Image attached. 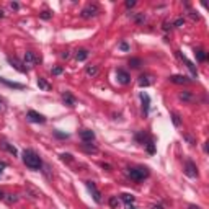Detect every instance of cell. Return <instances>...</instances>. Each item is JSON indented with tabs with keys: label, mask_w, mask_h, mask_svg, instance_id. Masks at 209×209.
I'll return each instance as SVG.
<instances>
[{
	"label": "cell",
	"mask_w": 209,
	"mask_h": 209,
	"mask_svg": "<svg viewBox=\"0 0 209 209\" xmlns=\"http://www.w3.org/2000/svg\"><path fill=\"white\" fill-rule=\"evenodd\" d=\"M2 149H5L7 152H10L12 155H18V150L13 147V146H10L8 142H2Z\"/></svg>",
	"instance_id": "cell-16"
},
{
	"label": "cell",
	"mask_w": 209,
	"mask_h": 209,
	"mask_svg": "<svg viewBox=\"0 0 209 209\" xmlns=\"http://www.w3.org/2000/svg\"><path fill=\"white\" fill-rule=\"evenodd\" d=\"M185 139H186V141H188L190 144H194V141H193V139L190 137V136H185Z\"/></svg>",
	"instance_id": "cell-41"
},
{
	"label": "cell",
	"mask_w": 209,
	"mask_h": 209,
	"mask_svg": "<svg viewBox=\"0 0 209 209\" xmlns=\"http://www.w3.org/2000/svg\"><path fill=\"white\" fill-rule=\"evenodd\" d=\"M39 59L34 56V52H31V51H26V54H25V66H33V64H36Z\"/></svg>",
	"instance_id": "cell-12"
},
{
	"label": "cell",
	"mask_w": 209,
	"mask_h": 209,
	"mask_svg": "<svg viewBox=\"0 0 209 209\" xmlns=\"http://www.w3.org/2000/svg\"><path fill=\"white\" fill-rule=\"evenodd\" d=\"M61 57H62V59H69V57H70V52H69V51L62 52V54H61Z\"/></svg>",
	"instance_id": "cell-38"
},
{
	"label": "cell",
	"mask_w": 209,
	"mask_h": 209,
	"mask_svg": "<svg viewBox=\"0 0 209 209\" xmlns=\"http://www.w3.org/2000/svg\"><path fill=\"white\" fill-rule=\"evenodd\" d=\"M185 173L188 175L190 178H196L198 177V168H196V165H194L191 160H186V163H185Z\"/></svg>",
	"instance_id": "cell-5"
},
{
	"label": "cell",
	"mask_w": 209,
	"mask_h": 209,
	"mask_svg": "<svg viewBox=\"0 0 209 209\" xmlns=\"http://www.w3.org/2000/svg\"><path fill=\"white\" fill-rule=\"evenodd\" d=\"M134 5H136L134 0H127V2H126V8H132Z\"/></svg>",
	"instance_id": "cell-35"
},
{
	"label": "cell",
	"mask_w": 209,
	"mask_h": 209,
	"mask_svg": "<svg viewBox=\"0 0 209 209\" xmlns=\"http://www.w3.org/2000/svg\"><path fill=\"white\" fill-rule=\"evenodd\" d=\"M97 15H98V7L97 5H87L82 10V17L83 18H92V17H97Z\"/></svg>",
	"instance_id": "cell-6"
},
{
	"label": "cell",
	"mask_w": 209,
	"mask_h": 209,
	"mask_svg": "<svg viewBox=\"0 0 209 209\" xmlns=\"http://www.w3.org/2000/svg\"><path fill=\"white\" fill-rule=\"evenodd\" d=\"M10 7H12L13 10H18V8H20V5H18L17 2H12V3H10Z\"/></svg>",
	"instance_id": "cell-39"
},
{
	"label": "cell",
	"mask_w": 209,
	"mask_h": 209,
	"mask_svg": "<svg viewBox=\"0 0 209 209\" xmlns=\"http://www.w3.org/2000/svg\"><path fill=\"white\" fill-rule=\"evenodd\" d=\"M119 198H121L122 203H126V204H132V203H134V199H136L131 193H122Z\"/></svg>",
	"instance_id": "cell-14"
},
{
	"label": "cell",
	"mask_w": 209,
	"mask_h": 209,
	"mask_svg": "<svg viewBox=\"0 0 209 209\" xmlns=\"http://www.w3.org/2000/svg\"><path fill=\"white\" fill-rule=\"evenodd\" d=\"M5 110V106H3V103H2V100H0V111H3Z\"/></svg>",
	"instance_id": "cell-43"
},
{
	"label": "cell",
	"mask_w": 209,
	"mask_h": 209,
	"mask_svg": "<svg viewBox=\"0 0 209 209\" xmlns=\"http://www.w3.org/2000/svg\"><path fill=\"white\" fill-rule=\"evenodd\" d=\"M146 147H147V150H149V154H154V152H155V147H154V141H152V139L147 141Z\"/></svg>",
	"instance_id": "cell-26"
},
{
	"label": "cell",
	"mask_w": 209,
	"mask_h": 209,
	"mask_svg": "<svg viewBox=\"0 0 209 209\" xmlns=\"http://www.w3.org/2000/svg\"><path fill=\"white\" fill-rule=\"evenodd\" d=\"M129 177H131L132 180H136V182H142L144 178L149 177V170L144 168V167H139V168H129Z\"/></svg>",
	"instance_id": "cell-2"
},
{
	"label": "cell",
	"mask_w": 209,
	"mask_h": 209,
	"mask_svg": "<svg viewBox=\"0 0 209 209\" xmlns=\"http://www.w3.org/2000/svg\"><path fill=\"white\" fill-rule=\"evenodd\" d=\"M172 119H173V124H175V126H180V124H182V121H180V116H178V114H173V116H172Z\"/></svg>",
	"instance_id": "cell-30"
},
{
	"label": "cell",
	"mask_w": 209,
	"mask_h": 209,
	"mask_svg": "<svg viewBox=\"0 0 209 209\" xmlns=\"http://www.w3.org/2000/svg\"><path fill=\"white\" fill-rule=\"evenodd\" d=\"M0 18H3V10H0Z\"/></svg>",
	"instance_id": "cell-46"
},
{
	"label": "cell",
	"mask_w": 209,
	"mask_h": 209,
	"mask_svg": "<svg viewBox=\"0 0 209 209\" xmlns=\"http://www.w3.org/2000/svg\"><path fill=\"white\" fill-rule=\"evenodd\" d=\"M83 149H85V150H87V152H93V154H95V152H97V150H98V149H97L95 146H90V144H87V142H85V144H83Z\"/></svg>",
	"instance_id": "cell-28"
},
{
	"label": "cell",
	"mask_w": 209,
	"mask_h": 209,
	"mask_svg": "<svg viewBox=\"0 0 209 209\" xmlns=\"http://www.w3.org/2000/svg\"><path fill=\"white\" fill-rule=\"evenodd\" d=\"M129 66H131L132 69H139V67H141V59H137V57H132V59H129Z\"/></svg>",
	"instance_id": "cell-22"
},
{
	"label": "cell",
	"mask_w": 209,
	"mask_h": 209,
	"mask_svg": "<svg viewBox=\"0 0 209 209\" xmlns=\"http://www.w3.org/2000/svg\"><path fill=\"white\" fill-rule=\"evenodd\" d=\"M51 17H52L51 12H42V13H41V18H42V20H49Z\"/></svg>",
	"instance_id": "cell-31"
},
{
	"label": "cell",
	"mask_w": 209,
	"mask_h": 209,
	"mask_svg": "<svg viewBox=\"0 0 209 209\" xmlns=\"http://www.w3.org/2000/svg\"><path fill=\"white\" fill-rule=\"evenodd\" d=\"M26 118L30 119L31 122H38V124H44L46 122V118L42 116V114H39V113H36L34 110H30L26 113Z\"/></svg>",
	"instance_id": "cell-3"
},
{
	"label": "cell",
	"mask_w": 209,
	"mask_h": 209,
	"mask_svg": "<svg viewBox=\"0 0 209 209\" xmlns=\"http://www.w3.org/2000/svg\"><path fill=\"white\" fill-rule=\"evenodd\" d=\"M38 87L42 90H49V85L44 82V78H38Z\"/></svg>",
	"instance_id": "cell-27"
},
{
	"label": "cell",
	"mask_w": 209,
	"mask_h": 209,
	"mask_svg": "<svg viewBox=\"0 0 209 209\" xmlns=\"http://www.w3.org/2000/svg\"><path fill=\"white\" fill-rule=\"evenodd\" d=\"M85 74H87L88 77H97L98 75V67L97 66H88L87 69H85Z\"/></svg>",
	"instance_id": "cell-17"
},
{
	"label": "cell",
	"mask_w": 209,
	"mask_h": 209,
	"mask_svg": "<svg viewBox=\"0 0 209 209\" xmlns=\"http://www.w3.org/2000/svg\"><path fill=\"white\" fill-rule=\"evenodd\" d=\"M194 54H196V57H198V61H199V62H204V61H206V52L203 51V49H198V51L194 52Z\"/></svg>",
	"instance_id": "cell-24"
},
{
	"label": "cell",
	"mask_w": 209,
	"mask_h": 209,
	"mask_svg": "<svg viewBox=\"0 0 209 209\" xmlns=\"http://www.w3.org/2000/svg\"><path fill=\"white\" fill-rule=\"evenodd\" d=\"M116 77H118V82L122 83V85H127L129 82H131V75H129L126 70H122V69H118Z\"/></svg>",
	"instance_id": "cell-7"
},
{
	"label": "cell",
	"mask_w": 209,
	"mask_h": 209,
	"mask_svg": "<svg viewBox=\"0 0 209 209\" xmlns=\"http://www.w3.org/2000/svg\"><path fill=\"white\" fill-rule=\"evenodd\" d=\"M85 186H87L88 191L92 193V196H93V199H95V203H102V194H100V191H98V188L95 186V183H93V182H85Z\"/></svg>",
	"instance_id": "cell-4"
},
{
	"label": "cell",
	"mask_w": 209,
	"mask_h": 209,
	"mask_svg": "<svg viewBox=\"0 0 209 209\" xmlns=\"http://www.w3.org/2000/svg\"><path fill=\"white\" fill-rule=\"evenodd\" d=\"M108 203H110V206H111V207H114V209H118V206H119V201H118V198H116V196H111Z\"/></svg>",
	"instance_id": "cell-25"
},
{
	"label": "cell",
	"mask_w": 209,
	"mask_h": 209,
	"mask_svg": "<svg viewBox=\"0 0 209 209\" xmlns=\"http://www.w3.org/2000/svg\"><path fill=\"white\" fill-rule=\"evenodd\" d=\"M141 100H142V103H144V113H149V97L146 95V93H142L141 95Z\"/></svg>",
	"instance_id": "cell-19"
},
{
	"label": "cell",
	"mask_w": 209,
	"mask_h": 209,
	"mask_svg": "<svg viewBox=\"0 0 209 209\" xmlns=\"http://www.w3.org/2000/svg\"><path fill=\"white\" fill-rule=\"evenodd\" d=\"M3 196H5V194H3L2 191H0V199H3Z\"/></svg>",
	"instance_id": "cell-45"
},
{
	"label": "cell",
	"mask_w": 209,
	"mask_h": 209,
	"mask_svg": "<svg viewBox=\"0 0 209 209\" xmlns=\"http://www.w3.org/2000/svg\"><path fill=\"white\" fill-rule=\"evenodd\" d=\"M0 83L7 85V87H12V88H17V90H21V88H25V85H21V83H17V82H10V80H5V78H2V77H0Z\"/></svg>",
	"instance_id": "cell-13"
},
{
	"label": "cell",
	"mask_w": 209,
	"mask_h": 209,
	"mask_svg": "<svg viewBox=\"0 0 209 209\" xmlns=\"http://www.w3.org/2000/svg\"><path fill=\"white\" fill-rule=\"evenodd\" d=\"M127 209H137V207H134L132 204H127Z\"/></svg>",
	"instance_id": "cell-44"
},
{
	"label": "cell",
	"mask_w": 209,
	"mask_h": 209,
	"mask_svg": "<svg viewBox=\"0 0 209 209\" xmlns=\"http://www.w3.org/2000/svg\"><path fill=\"white\" fill-rule=\"evenodd\" d=\"M178 57H180V59H183V61H185L186 67H188V69L191 70V74H193V75H196V69H194V66H193V64H191V62H190L188 59H186V57H185L183 54H178Z\"/></svg>",
	"instance_id": "cell-18"
},
{
	"label": "cell",
	"mask_w": 209,
	"mask_h": 209,
	"mask_svg": "<svg viewBox=\"0 0 209 209\" xmlns=\"http://www.w3.org/2000/svg\"><path fill=\"white\" fill-rule=\"evenodd\" d=\"M170 82L177 85H185V83H190L191 80L186 75H170Z\"/></svg>",
	"instance_id": "cell-10"
},
{
	"label": "cell",
	"mask_w": 209,
	"mask_h": 209,
	"mask_svg": "<svg viewBox=\"0 0 209 209\" xmlns=\"http://www.w3.org/2000/svg\"><path fill=\"white\" fill-rule=\"evenodd\" d=\"M62 100H64V103H66L67 106H70V108H74L77 105V100H75V97L72 95L70 92H64L62 93Z\"/></svg>",
	"instance_id": "cell-9"
},
{
	"label": "cell",
	"mask_w": 209,
	"mask_h": 209,
	"mask_svg": "<svg viewBox=\"0 0 209 209\" xmlns=\"http://www.w3.org/2000/svg\"><path fill=\"white\" fill-rule=\"evenodd\" d=\"M139 85H141V87H149V85H150L149 77L147 75H141L139 77Z\"/></svg>",
	"instance_id": "cell-21"
},
{
	"label": "cell",
	"mask_w": 209,
	"mask_h": 209,
	"mask_svg": "<svg viewBox=\"0 0 209 209\" xmlns=\"http://www.w3.org/2000/svg\"><path fill=\"white\" fill-rule=\"evenodd\" d=\"M5 167H7V163H5V162H0V175H2V172H3Z\"/></svg>",
	"instance_id": "cell-40"
},
{
	"label": "cell",
	"mask_w": 209,
	"mask_h": 209,
	"mask_svg": "<svg viewBox=\"0 0 209 209\" xmlns=\"http://www.w3.org/2000/svg\"><path fill=\"white\" fill-rule=\"evenodd\" d=\"M180 100H185V102H191V100H193L191 92H182V93H180Z\"/></svg>",
	"instance_id": "cell-23"
},
{
	"label": "cell",
	"mask_w": 209,
	"mask_h": 209,
	"mask_svg": "<svg viewBox=\"0 0 209 209\" xmlns=\"http://www.w3.org/2000/svg\"><path fill=\"white\" fill-rule=\"evenodd\" d=\"M28 190H30V193L33 194V198H38V196H41V191H39V190H34L33 186H30V185H28Z\"/></svg>",
	"instance_id": "cell-29"
},
{
	"label": "cell",
	"mask_w": 209,
	"mask_h": 209,
	"mask_svg": "<svg viewBox=\"0 0 209 209\" xmlns=\"http://www.w3.org/2000/svg\"><path fill=\"white\" fill-rule=\"evenodd\" d=\"M80 139L83 142H92V141H95V132L92 131V129H82L80 132Z\"/></svg>",
	"instance_id": "cell-8"
},
{
	"label": "cell",
	"mask_w": 209,
	"mask_h": 209,
	"mask_svg": "<svg viewBox=\"0 0 209 209\" xmlns=\"http://www.w3.org/2000/svg\"><path fill=\"white\" fill-rule=\"evenodd\" d=\"M152 209H163L160 204H155V206H152Z\"/></svg>",
	"instance_id": "cell-42"
},
{
	"label": "cell",
	"mask_w": 209,
	"mask_h": 209,
	"mask_svg": "<svg viewBox=\"0 0 209 209\" xmlns=\"http://www.w3.org/2000/svg\"><path fill=\"white\" fill-rule=\"evenodd\" d=\"M3 199H5L8 204H12V203H17V201H18V196H17V194H5Z\"/></svg>",
	"instance_id": "cell-20"
},
{
	"label": "cell",
	"mask_w": 209,
	"mask_h": 209,
	"mask_svg": "<svg viewBox=\"0 0 209 209\" xmlns=\"http://www.w3.org/2000/svg\"><path fill=\"white\" fill-rule=\"evenodd\" d=\"M61 158H62V160L70 162V160H72V155H70V154H62V155H61Z\"/></svg>",
	"instance_id": "cell-32"
},
{
	"label": "cell",
	"mask_w": 209,
	"mask_h": 209,
	"mask_svg": "<svg viewBox=\"0 0 209 209\" xmlns=\"http://www.w3.org/2000/svg\"><path fill=\"white\" fill-rule=\"evenodd\" d=\"M52 74H54V75H61V74H62V69H61V67H54V69H52Z\"/></svg>",
	"instance_id": "cell-34"
},
{
	"label": "cell",
	"mask_w": 209,
	"mask_h": 209,
	"mask_svg": "<svg viewBox=\"0 0 209 209\" xmlns=\"http://www.w3.org/2000/svg\"><path fill=\"white\" fill-rule=\"evenodd\" d=\"M75 57H77V61H85V59H87V57H88V51H87V49H78V51H77V54H75Z\"/></svg>",
	"instance_id": "cell-15"
},
{
	"label": "cell",
	"mask_w": 209,
	"mask_h": 209,
	"mask_svg": "<svg viewBox=\"0 0 209 209\" xmlns=\"http://www.w3.org/2000/svg\"><path fill=\"white\" fill-rule=\"evenodd\" d=\"M23 162L28 168H31V170H39L42 167V160H41V157L34 152V150L31 149H26L25 152H23Z\"/></svg>",
	"instance_id": "cell-1"
},
{
	"label": "cell",
	"mask_w": 209,
	"mask_h": 209,
	"mask_svg": "<svg viewBox=\"0 0 209 209\" xmlns=\"http://www.w3.org/2000/svg\"><path fill=\"white\" fill-rule=\"evenodd\" d=\"M54 134H56V136H57V137H62V139H66V137H69V136H67V134H61V132H59V131H56V132H54Z\"/></svg>",
	"instance_id": "cell-37"
},
{
	"label": "cell",
	"mask_w": 209,
	"mask_h": 209,
	"mask_svg": "<svg viewBox=\"0 0 209 209\" xmlns=\"http://www.w3.org/2000/svg\"><path fill=\"white\" fill-rule=\"evenodd\" d=\"M7 61H8V62L12 64V67H15L18 72H21V74H26V72H28V69H26V67H21V62L17 59V57H8Z\"/></svg>",
	"instance_id": "cell-11"
},
{
	"label": "cell",
	"mask_w": 209,
	"mask_h": 209,
	"mask_svg": "<svg viewBox=\"0 0 209 209\" xmlns=\"http://www.w3.org/2000/svg\"><path fill=\"white\" fill-rule=\"evenodd\" d=\"M185 25V20L183 18H178L177 21H175V26H183Z\"/></svg>",
	"instance_id": "cell-36"
},
{
	"label": "cell",
	"mask_w": 209,
	"mask_h": 209,
	"mask_svg": "<svg viewBox=\"0 0 209 209\" xmlns=\"http://www.w3.org/2000/svg\"><path fill=\"white\" fill-rule=\"evenodd\" d=\"M119 49H121V51H127V49H129V44H127V42H121V44H119Z\"/></svg>",
	"instance_id": "cell-33"
},
{
	"label": "cell",
	"mask_w": 209,
	"mask_h": 209,
	"mask_svg": "<svg viewBox=\"0 0 209 209\" xmlns=\"http://www.w3.org/2000/svg\"><path fill=\"white\" fill-rule=\"evenodd\" d=\"M190 209H199L198 206H190Z\"/></svg>",
	"instance_id": "cell-47"
}]
</instances>
